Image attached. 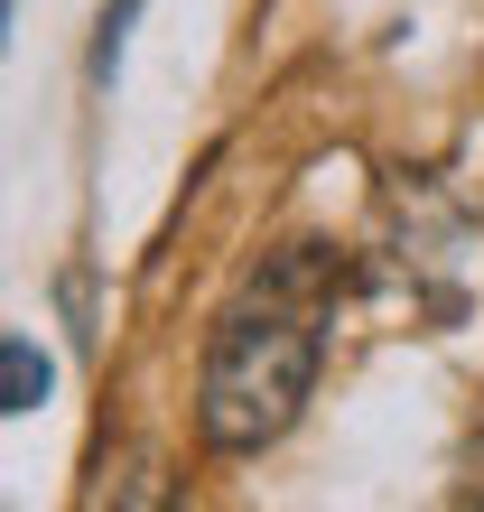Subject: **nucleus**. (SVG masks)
I'll return each instance as SVG.
<instances>
[{
	"label": "nucleus",
	"mask_w": 484,
	"mask_h": 512,
	"mask_svg": "<svg viewBox=\"0 0 484 512\" xmlns=\"http://www.w3.org/2000/svg\"><path fill=\"white\" fill-rule=\"evenodd\" d=\"M326 289H336L326 252L289 243L215 317V345H205V373H196V429L215 457H261L308 410L317 364H326Z\"/></svg>",
	"instance_id": "obj_1"
},
{
	"label": "nucleus",
	"mask_w": 484,
	"mask_h": 512,
	"mask_svg": "<svg viewBox=\"0 0 484 512\" xmlns=\"http://www.w3.org/2000/svg\"><path fill=\"white\" fill-rule=\"evenodd\" d=\"M56 391V364L38 336H0V419H28Z\"/></svg>",
	"instance_id": "obj_2"
},
{
	"label": "nucleus",
	"mask_w": 484,
	"mask_h": 512,
	"mask_svg": "<svg viewBox=\"0 0 484 512\" xmlns=\"http://www.w3.org/2000/svg\"><path fill=\"white\" fill-rule=\"evenodd\" d=\"M149 0H103V19H94V56H84V75H94V94H112L121 84V56H131V28H140Z\"/></svg>",
	"instance_id": "obj_3"
},
{
	"label": "nucleus",
	"mask_w": 484,
	"mask_h": 512,
	"mask_svg": "<svg viewBox=\"0 0 484 512\" xmlns=\"http://www.w3.org/2000/svg\"><path fill=\"white\" fill-rule=\"evenodd\" d=\"M10 10H19V0H0V47H10Z\"/></svg>",
	"instance_id": "obj_4"
}]
</instances>
